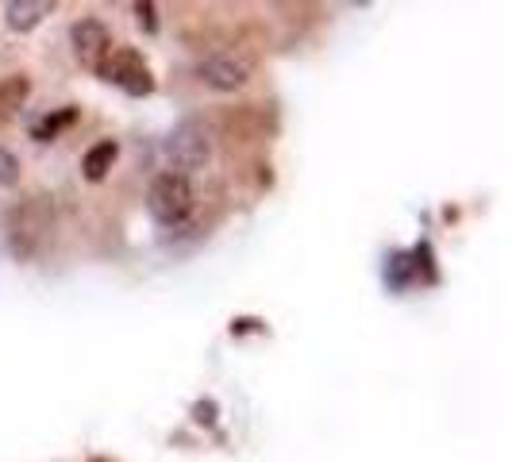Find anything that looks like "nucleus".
<instances>
[{"label": "nucleus", "instance_id": "nucleus-1", "mask_svg": "<svg viewBox=\"0 0 512 462\" xmlns=\"http://www.w3.org/2000/svg\"><path fill=\"white\" fill-rule=\"evenodd\" d=\"M4 231H8V251L20 258V262L35 258L54 231L51 197L47 193H31L20 205H12L8 208V220H4Z\"/></svg>", "mask_w": 512, "mask_h": 462}, {"label": "nucleus", "instance_id": "nucleus-2", "mask_svg": "<svg viewBox=\"0 0 512 462\" xmlns=\"http://www.w3.org/2000/svg\"><path fill=\"white\" fill-rule=\"evenodd\" d=\"M162 154L170 162V174H181L189 178L193 170H201L212 154V143H208V128L201 120H181L178 128L166 135L162 143Z\"/></svg>", "mask_w": 512, "mask_h": 462}, {"label": "nucleus", "instance_id": "nucleus-3", "mask_svg": "<svg viewBox=\"0 0 512 462\" xmlns=\"http://www.w3.org/2000/svg\"><path fill=\"white\" fill-rule=\"evenodd\" d=\"M147 212H151L158 224L166 228H178L189 220L193 212V185L181 174H158L147 189Z\"/></svg>", "mask_w": 512, "mask_h": 462}, {"label": "nucleus", "instance_id": "nucleus-4", "mask_svg": "<svg viewBox=\"0 0 512 462\" xmlns=\"http://www.w3.org/2000/svg\"><path fill=\"white\" fill-rule=\"evenodd\" d=\"M101 77H108L112 85H120L131 97H147L154 89L151 66L143 62V54L131 51V47H112V54L104 58V66L97 70Z\"/></svg>", "mask_w": 512, "mask_h": 462}, {"label": "nucleus", "instance_id": "nucleus-5", "mask_svg": "<svg viewBox=\"0 0 512 462\" xmlns=\"http://www.w3.org/2000/svg\"><path fill=\"white\" fill-rule=\"evenodd\" d=\"M197 77L205 81L208 89H220V93H235L251 81V62L235 58V54H212L197 66Z\"/></svg>", "mask_w": 512, "mask_h": 462}, {"label": "nucleus", "instance_id": "nucleus-6", "mask_svg": "<svg viewBox=\"0 0 512 462\" xmlns=\"http://www.w3.org/2000/svg\"><path fill=\"white\" fill-rule=\"evenodd\" d=\"M70 39H74V54L81 58V66H89V70H101L104 58L112 54V35H108V27L101 20H77L74 31H70Z\"/></svg>", "mask_w": 512, "mask_h": 462}, {"label": "nucleus", "instance_id": "nucleus-7", "mask_svg": "<svg viewBox=\"0 0 512 462\" xmlns=\"http://www.w3.org/2000/svg\"><path fill=\"white\" fill-rule=\"evenodd\" d=\"M8 27L12 31H31L43 24V16L54 12V0H8Z\"/></svg>", "mask_w": 512, "mask_h": 462}, {"label": "nucleus", "instance_id": "nucleus-8", "mask_svg": "<svg viewBox=\"0 0 512 462\" xmlns=\"http://www.w3.org/2000/svg\"><path fill=\"white\" fill-rule=\"evenodd\" d=\"M116 154H120V143H116V139H101V143H93V147L85 151V158H81V170H85V178H89V181H104V178H108V170H112Z\"/></svg>", "mask_w": 512, "mask_h": 462}, {"label": "nucleus", "instance_id": "nucleus-9", "mask_svg": "<svg viewBox=\"0 0 512 462\" xmlns=\"http://www.w3.org/2000/svg\"><path fill=\"white\" fill-rule=\"evenodd\" d=\"M27 93H31V81L24 74H12L0 81V108L4 112H16L20 104L27 101Z\"/></svg>", "mask_w": 512, "mask_h": 462}, {"label": "nucleus", "instance_id": "nucleus-10", "mask_svg": "<svg viewBox=\"0 0 512 462\" xmlns=\"http://www.w3.org/2000/svg\"><path fill=\"white\" fill-rule=\"evenodd\" d=\"M74 108H66V112H58V116H47V120H43V124H39V128L31 131V135H35V139H39V143H51L54 135H58V131L62 128H70V124H74Z\"/></svg>", "mask_w": 512, "mask_h": 462}, {"label": "nucleus", "instance_id": "nucleus-11", "mask_svg": "<svg viewBox=\"0 0 512 462\" xmlns=\"http://www.w3.org/2000/svg\"><path fill=\"white\" fill-rule=\"evenodd\" d=\"M16 181H20V162H16V154L0 147V185H4V189H12Z\"/></svg>", "mask_w": 512, "mask_h": 462}, {"label": "nucleus", "instance_id": "nucleus-12", "mask_svg": "<svg viewBox=\"0 0 512 462\" xmlns=\"http://www.w3.org/2000/svg\"><path fill=\"white\" fill-rule=\"evenodd\" d=\"M135 12H139V24L147 20V27H154V4H135Z\"/></svg>", "mask_w": 512, "mask_h": 462}]
</instances>
